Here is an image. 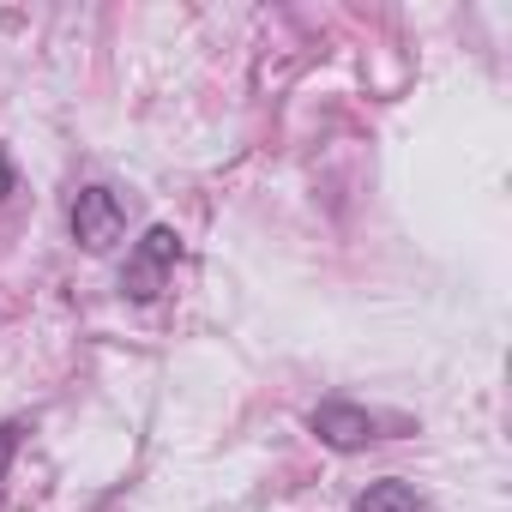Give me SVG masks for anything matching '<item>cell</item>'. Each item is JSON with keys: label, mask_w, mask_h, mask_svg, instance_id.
Segmentation results:
<instances>
[{"label": "cell", "mask_w": 512, "mask_h": 512, "mask_svg": "<svg viewBox=\"0 0 512 512\" xmlns=\"http://www.w3.org/2000/svg\"><path fill=\"white\" fill-rule=\"evenodd\" d=\"M314 434H320L332 452H356V446L380 440V416H374V410H362V404L332 398V404H320V410H314Z\"/></svg>", "instance_id": "cell-3"}, {"label": "cell", "mask_w": 512, "mask_h": 512, "mask_svg": "<svg viewBox=\"0 0 512 512\" xmlns=\"http://www.w3.org/2000/svg\"><path fill=\"white\" fill-rule=\"evenodd\" d=\"M13 187H19V175H13V157H7V151H0V199H7Z\"/></svg>", "instance_id": "cell-6"}, {"label": "cell", "mask_w": 512, "mask_h": 512, "mask_svg": "<svg viewBox=\"0 0 512 512\" xmlns=\"http://www.w3.org/2000/svg\"><path fill=\"white\" fill-rule=\"evenodd\" d=\"M356 512H422V494H416L410 482L386 476V482H374V488L356 500Z\"/></svg>", "instance_id": "cell-4"}, {"label": "cell", "mask_w": 512, "mask_h": 512, "mask_svg": "<svg viewBox=\"0 0 512 512\" xmlns=\"http://www.w3.org/2000/svg\"><path fill=\"white\" fill-rule=\"evenodd\" d=\"M19 422H0V482H7V470H13V458H19Z\"/></svg>", "instance_id": "cell-5"}, {"label": "cell", "mask_w": 512, "mask_h": 512, "mask_svg": "<svg viewBox=\"0 0 512 512\" xmlns=\"http://www.w3.org/2000/svg\"><path fill=\"white\" fill-rule=\"evenodd\" d=\"M175 260H181V235L175 229H145V241L133 247V260H127V272H121V290L133 296V302H151V296H163V284H169V272H175Z\"/></svg>", "instance_id": "cell-1"}, {"label": "cell", "mask_w": 512, "mask_h": 512, "mask_svg": "<svg viewBox=\"0 0 512 512\" xmlns=\"http://www.w3.org/2000/svg\"><path fill=\"white\" fill-rule=\"evenodd\" d=\"M121 229H127V205H121V193H109V187H85V193L73 199V241H79L85 253L115 247Z\"/></svg>", "instance_id": "cell-2"}]
</instances>
